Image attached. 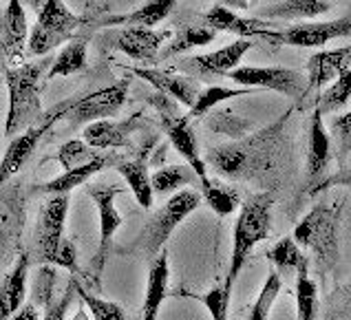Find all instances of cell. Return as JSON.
Instances as JSON below:
<instances>
[{"label":"cell","instance_id":"cell-29","mask_svg":"<svg viewBox=\"0 0 351 320\" xmlns=\"http://www.w3.org/2000/svg\"><path fill=\"white\" fill-rule=\"evenodd\" d=\"M217 38V32L213 27H208L206 23H199V25H184L182 29H177V32L170 36V42L166 49L159 51V60H170L179 53H188L193 51V49H199V47H206L210 45L213 40Z\"/></svg>","mask_w":351,"mask_h":320},{"label":"cell","instance_id":"cell-32","mask_svg":"<svg viewBox=\"0 0 351 320\" xmlns=\"http://www.w3.org/2000/svg\"><path fill=\"white\" fill-rule=\"evenodd\" d=\"M265 258L274 265L278 274H296L300 265L309 263V256L303 254L300 245L294 241V236H283L276 245H272L265 252Z\"/></svg>","mask_w":351,"mask_h":320},{"label":"cell","instance_id":"cell-1","mask_svg":"<svg viewBox=\"0 0 351 320\" xmlns=\"http://www.w3.org/2000/svg\"><path fill=\"white\" fill-rule=\"evenodd\" d=\"M294 108H289L272 124L261 128L258 133L237 139L223 146L210 148L206 153V166H210L219 177L230 182H256L274 168L276 155L283 146L285 124Z\"/></svg>","mask_w":351,"mask_h":320},{"label":"cell","instance_id":"cell-50","mask_svg":"<svg viewBox=\"0 0 351 320\" xmlns=\"http://www.w3.org/2000/svg\"><path fill=\"white\" fill-rule=\"evenodd\" d=\"M0 14H3V7H0Z\"/></svg>","mask_w":351,"mask_h":320},{"label":"cell","instance_id":"cell-49","mask_svg":"<svg viewBox=\"0 0 351 320\" xmlns=\"http://www.w3.org/2000/svg\"><path fill=\"white\" fill-rule=\"evenodd\" d=\"M128 3H135V0H128Z\"/></svg>","mask_w":351,"mask_h":320},{"label":"cell","instance_id":"cell-45","mask_svg":"<svg viewBox=\"0 0 351 320\" xmlns=\"http://www.w3.org/2000/svg\"><path fill=\"white\" fill-rule=\"evenodd\" d=\"M336 186H347V188H351V166L349 168H343V170H338L336 175H332V177H325L323 182H320L312 193L309 195H318V193H325V190H329V188H336Z\"/></svg>","mask_w":351,"mask_h":320},{"label":"cell","instance_id":"cell-2","mask_svg":"<svg viewBox=\"0 0 351 320\" xmlns=\"http://www.w3.org/2000/svg\"><path fill=\"white\" fill-rule=\"evenodd\" d=\"M53 64V56H43L34 62H20L3 71L9 91V111L5 119V135L14 137L23 128L32 126L45 115L43 111V82L47 71Z\"/></svg>","mask_w":351,"mask_h":320},{"label":"cell","instance_id":"cell-35","mask_svg":"<svg viewBox=\"0 0 351 320\" xmlns=\"http://www.w3.org/2000/svg\"><path fill=\"white\" fill-rule=\"evenodd\" d=\"M254 93L252 88H245V86H239V88H228V86H208L204 91H199L197 102L190 106L188 117L190 119H197V117H204L208 115L217 104L226 102V99H232V97H241V95H250Z\"/></svg>","mask_w":351,"mask_h":320},{"label":"cell","instance_id":"cell-36","mask_svg":"<svg viewBox=\"0 0 351 320\" xmlns=\"http://www.w3.org/2000/svg\"><path fill=\"white\" fill-rule=\"evenodd\" d=\"M204 199H206L208 208L221 219L234 214L241 208V197H239L237 190L232 186L217 184V182H213V179H210V184L204 188Z\"/></svg>","mask_w":351,"mask_h":320},{"label":"cell","instance_id":"cell-26","mask_svg":"<svg viewBox=\"0 0 351 320\" xmlns=\"http://www.w3.org/2000/svg\"><path fill=\"white\" fill-rule=\"evenodd\" d=\"M148 148L144 146L142 153L137 157H133V159L122 157L115 164V170L122 175V179L130 188V193L135 195V201L144 210L153 208V199H155L153 184H150V170H148Z\"/></svg>","mask_w":351,"mask_h":320},{"label":"cell","instance_id":"cell-19","mask_svg":"<svg viewBox=\"0 0 351 320\" xmlns=\"http://www.w3.org/2000/svg\"><path fill=\"white\" fill-rule=\"evenodd\" d=\"M332 157H334L332 139H329V133L325 131L323 113H320V108H314L312 119H309V146H307V166H305L307 193H312L325 179Z\"/></svg>","mask_w":351,"mask_h":320},{"label":"cell","instance_id":"cell-14","mask_svg":"<svg viewBox=\"0 0 351 320\" xmlns=\"http://www.w3.org/2000/svg\"><path fill=\"white\" fill-rule=\"evenodd\" d=\"M29 42L27 14L23 0H7L5 12L0 14V71L20 64Z\"/></svg>","mask_w":351,"mask_h":320},{"label":"cell","instance_id":"cell-40","mask_svg":"<svg viewBox=\"0 0 351 320\" xmlns=\"http://www.w3.org/2000/svg\"><path fill=\"white\" fill-rule=\"evenodd\" d=\"M325 320H351V278L327 294Z\"/></svg>","mask_w":351,"mask_h":320},{"label":"cell","instance_id":"cell-39","mask_svg":"<svg viewBox=\"0 0 351 320\" xmlns=\"http://www.w3.org/2000/svg\"><path fill=\"white\" fill-rule=\"evenodd\" d=\"M75 292L80 296V303H84L88 314L93 320H126L124 307H119L113 301H104L93 292H86V289L75 281Z\"/></svg>","mask_w":351,"mask_h":320},{"label":"cell","instance_id":"cell-33","mask_svg":"<svg viewBox=\"0 0 351 320\" xmlns=\"http://www.w3.org/2000/svg\"><path fill=\"white\" fill-rule=\"evenodd\" d=\"M296 320H316L318 316V285L309 276V263L300 265L296 272Z\"/></svg>","mask_w":351,"mask_h":320},{"label":"cell","instance_id":"cell-6","mask_svg":"<svg viewBox=\"0 0 351 320\" xmlns=\"http://www.w3.org/2000/svg\"><path fill=\"white\" fill-rule=\"evenodd\" d=\"M204 195L197 190L184 188L175 193L168 201L157 210V212L148 219V223L142 227L137 241L133 243V249L142 252L144 256L155 258L166 247L168 238L173 236L175 230L182 225L186 219L202 206Z\"/></svg>","mask_w":351,"mask_h":320},{"label":"cell","instance_id":"cell-7","mask_svg":"<svg viewBox=\"0 0 351 320\" xmlns=\"http://www.w3.org/2000/svg\"><path fill=\"white\" fill-rule=\"evenodd\" d=\"M146 102L150 104L157 111L159 115V124H162L164 133L168 137V142L173 144L175 151L182 155L188 166L195 170L199 182H202V188H206L210 184V177H208V166L204 162V157L199 155V142H197V135H195V128H193V119L188 115L179 113V102L173 97H168L164 93H153L148 95Z\"/></svg>","mask_w":351,"mask_h":320},{"label":"cell","instance_id":"cell-17","mask_svg":"<svg viewBox=\"0 0 351 320\" xmlns=\"http://www.w3.org/2000/svg\"><path fill=\"white\" fill-rule=\"evenodd\" d=\"M204 23L208 27H213L215 32H223V34H232L239 38H263L269 42L276 45L278 38V29L272 27V20H263V18H245L232 9H228L223 5H215L213 9H208L204 16Z\"/></svg>","mask_w":351,"mask_h":320},{"label":"cell","instance_id":"cell-22","mask_svg":"<svg viewBox=\"0 0 351 320\" xmlns=\"http://www.w3.org/2000/svg\"><path fill=\"white\" fill-rule=\"evenodd\" d=\"M351 69V45L340 49H323L316 51L307 62V93L323 91V88L336 79L343 71Z\"/></svg>","mask_w":351,"mask_h":320},{"label":"cell","instance_id":"cell-9","mask_svg":"<svg viewBox=\"0 0 351 320\" xmlns=\"http://www.w3.org/2000/svg\"><path fill=\"white\" fill-rule=\"evenodd\" d=\"M117 195H122V190L117 186H93L88 188V197L93 199V204L97 208V214H99V243H97V252L93 254L91 263V287L99 289L102 285V276H104V267L108 256H111V249H113V238L115 232L122 225V214L119 210L115 208V199Z\"/></svg>","mask_w":351,"mask_h":320},{"label":"cell","instance_id":"cell-47","mask_svg":"<svg viewBox=\"0 0 351 320\" xmlns=\"http://www.w3.org/2000/svg\"><path fill=\"white\" fill-rule=\"evenodd\" d=\"M219 5L232 9V12H245L250 9V0H219Z\"/></svg>","mask_w":351,"mask_h":320},{"label":"cell","instance_id":"cell-48","mask_svg":"<svg viewBox=\"0 0 351 320\" xmlns=\"http://www.w3.org/2000/svg\"><path fill=\"white\" fill-rule=\"evenodd\" d=\"M73 320H93V318H91V314H88V309H86V305H84V303H80V309L75 312Z\"/></svg>","mask_w":351,"mask_h":320},{"label":"cell","instance_id":"cell-5","mask_svg":"<svg viewBox=\"0 0 351 320\" xmlns=\"http://www.w3.org/2000/svg\"><path fill=\"white\" fill-rule=\"evenodd\" d=\"M88 20L91 16L71 12L64 0H43V5L38 7L36 25L29 32L27 53L34 58L49 56L60 45H66L80 27L88 25Z\"/></svg>","mask_w":351,"mask_h":320},{"label":"cell","instance_id":"cell-37","mask_svg":"<svg viewBox=\"0 0 351 320\" xmlns=\"http://www.w3.org/2000/svg\"><path fill=\"white\" fill-rule=\"evenodd\" d=\"M106 153L108 151H99V148L88 146L84 139H69V142H64L60 146V151L56 153V162L62 166V170H71V168L93 162V159L104 157Z\"/></svg>","mask_w":351,"mask_h":320},{"label":"cell","instance_id":"cell-28","mask_svg":"<svg viewBox=\"0 0 351 320\" xmlns=\"http://www.w3.org/2000/svg\"><path fill=\"white\" fill-rule=\"evenodd\" d=\"M334 9V0H272L256 9L263 20H314Z\"/></svg>","mask_w":351,"mask_h":320},{"label":"cell","instance_id":"cell-18","mask_svg":"<svg viewBox=\"0 0 351 320\" xmlns=\"http://www.w3.org/2000/svg\"><path fill=\"white\" fill-rule=\"evenodd\" d=\"M170 36H173L170 29L155 32V29L148 27H122L115 34L113 49L137 60V62H153L162 51V45L170 40Z\"/></svg>","mask_w":351,"mask_h":320},{"label":"cell","instance_id":"cell-13","mask_svg":"<svg viewBox=\"0 0 351 320\" xmlns=\"http://www.w3.org/2000/svg\"><path fill=\"white\" fill-rule=\"evenodd\" d=\"M69 204H71L69 195H49L47 204L43 206V212L38 214L36 249H38V261L43 265L51 263V256L56 254L58 245L64 241Z\"/></svg>","mask_w":351,"mask_h":320},{"label":"cell","instance_id":"cell-3","mask_svg":"<svg viewBox=\"0 0 351 320\" xmlns=\"http://www.w3.org/2000/svg\"><path fill=\"white\" fill-rule=\"evenodd\" d=\"M272 193H254L239 208V217L232 230V252H230V265L223 281V294L228 301H232L234 283L241 269L245 267L254 245L265 241L269 232H272Z\"/></svg>","mask_w":351,"mask_h":320},{"label":"cell","instance_id":"cell-41","mask_svg":"<svg viewBox=\"0 0 351 320\" xmlns=\"http://www.w3.org/2000/svg\"><path fill=\"white\" fill-rule=\"evenodd\" d=\"M179 296H188L195 298V301L204 303V307L210 312L213 320H228V309H230V301L223 294V285L213 287L206 294H188V292H179Z\"/></svg>","mask_w":351,"mask_h":320},{"label":"cell","instance_id":"cell-44","mask_svg":"<svg viewBox=\"0 0 351 320\" xmlns=\"http://www.w3.org/2000/svg\"><path fill=\"white\" fill-rule=\"evenodd\" d=\"M51 267H62L69 274L75 276L80 274V263H77V245L73 238L64 236V241L58 245L56 254L51 256Z\"/></svg>","mask_w":351,"mask_h":320},{"label":"cell","instance_id":"cell-27","mask_svg":"<svg viewBox=\"0 0 351 320\" xmlns=\"http://www.w3.org/2000/svg\"><path fill=\"white\" fill-rule=\"evenodd\" d=\"M175 5H177V0H148L146 5L133 9V12L99 18L95 23V27L97 29H104V27H148V29H155L162 20H166L170 16Z\"/></svg>","mask_w":351,"mask_h":320},{"label":"cell","instance_id":"cell-8","mask_svg":"<svg viewBox=\"0 0 351 320\" xmlns=\"http://www.w3.org/2000/svg\"><path fill=\"white\" fill-rule=\"evenodd\" d=\"M71 102H73V97L60 102L58 106L51 108V111L40 117L38 122H34L32 126H27L25 131H20L18 135L12 137V144L7 146L3 159H0V184L14 179L20 170L25 168V164L29 162V157L36 153L38 144L43 142V137L51 131L58 122H62V119H64Z\"/></svg>","mask_w":351,"mask_h":320},{"label":"cell","instance_id":"cell-46","mask_svg":"<svg viewBox=\"0 0 351 320\" xmlns=\"http://www.w3.org/2000/svg\"><path fill=\"white\" fill-rule=\"evenodd\" d=\"M9 320H40V309L36 303H25Z\"/></svg>","mask_w":351,"mask_h":320},{"label":"cell","instance_id":"cell-34","mask_svg":"<svg viewBox=\"0 0 351 320\" xmlns=\"http://www.w3.org/2000/svg\"><path fill=\"white\" fill-rule=\"evenodd\" d=\"M351 99V69L340 73L336 79H332L323 91H320L316 99V108H320V113H336L340 111Z\"/></svg>","mask_w":351,"mask_h":320},{"label":"cell","instance_id":"cell-38","mask_svg":"<svg viewBox=\"0 0 351 320\" xmlns=\"http://www.w3.org/2000/svg\"><path fill=\"white\" fill-rule=\"evenodd\" d=\"M280 289H283V278H280L276 269H272V272L267 274L263 287H261L256 301L252 303V307H250L247 320H267L269 312H272V307L280 294Z\"/></svg>","mask_w":351,"mask_h":320},{"label":"cell","instance_id":"cell-20","mask_svg":"<svg viewBox=\"0 0 351 320\" xmlns=\"http://www.w3.org/2000/svg\"><path fill=\"white\" fill-rule=\"evenodd\" d=\"M128 73H135L137 77L146 79L155 91L177 99L179 104H184L188 108L193 106L199 97V84H197V79L190 75H179L173 71H166V69H153V66H135V69H128Z\"/></svg>","mask_w":351,"mask_h":320},{"label":"cell","instance_id":"cell-11","mask_svg":"<svg viewBox=\"0 0 351 320\" xmlns=\"http://www.w3.org/2000/svg\"><path fill=\"white\" fill-rule=\"evenodd\" d=\"M226 77L245 88H267L303 102L307 93V75L287 66H237Z\"/></svg>","mask_w":351,"mask_h":320},{"label":"cell","instance_id":"cell-31","mask_svg":"<svg viewBox=\"0 0 351 320\" xmlns=\"http://www.w3.org/2000/svg\"><path fill=\"white\" fill-rule=\"evenodd\" d=\"M197 179H199L197 173L188 164H173V166L157 168L150 175V184H153V193L157 197H168L184 190L190 184H195Z\"/></svg>","mask_w":351,"mask_h":320},{"label":"cell","instance_id":"cell-25","mask_svg":"<svg viewBox=\"0 0 351 320\" xmlns=\"http://www.w3.org/2000/svg\"><path fill=\"white\" fill-rule=\"evenodd\" d=\"M119 159H122V157L115 155V153H106L104 157L93 159V162H88V164H82V166L71 168V170H64L62 175H58L53 179H49L47 184L38 186V190L43 195H69L71 190L91 182L99 170H104L108 166H115Z\"/></svg>","mask_w":351,"mask_h":320},{"label":"cell","instance_id":"cell-30","mask_svg":"<svg viewBox=\"0 0 351 320\" xmlns=\"http://www.w3.org/2000/svg\"><path fill=\"white\" fill-rule=\"evenodd\" d=\"M86 47H88V38L75 34L62 47V51L53 58V64L49 66V71H47V79L69 77L73 73L84 71L86 69Z\"/></svg>","mask_w":351,"mask_h":320},{"label":"cell","instance_id":"cell-42","mask_svg":"<svg viewBox=\"0 0 351 320\" xmlns=\"http://www.w3.org/2000/svg\"><path fill=\"white\" fill-rule=\"evenodd\" d=\"M332 131L336 139V159L343 164L351 153V111L340 113L332 119Z\"/></svg>","mask_w":351,"mask_h":320},{"label":"cell","instance_id":"cell-51","mask_svg":"<svg viewBox=\"0 0 351 320\" xmlns=\"http://www.w3.org/2000/svg\"><path fill=\"white\" fill-rule=\"evenodd\" d=\"M256 3H258V0H256Z\"/></svg>","mask_w":351,"mask_h":320},{"label":"cell","instance_id":"cell-4","mask_svg":"<svg viewBox=\"0 0 351 320\" xmlns=\"http://www.w3.org/2000/svg\"><path fill=\"white\" fill-rule=\"evenodd\" d=\"M338 221L340 204H316L294 227V241L312 252L320 276H327L338 263Z\"/></svg>","mask_w":351,"mask_h":320},{"label":"cell","instance_id":"cell-12","mask_svg":"<svg viewBox=\"0 0 351 320\" xmlns=\"http://www.w3.org/2000/svg\"><path fill=\"white\" fill-rule=\"evenodd\" d=\"M128 86H130V79L122 77L111 86L99 88V91H93L82 97H73V102L64 115V122L71 128H77V126L97 122V119L115 117L122 111V106L128 99Z\"/></svg>","mask_w":351,"mask_h":320},{"label":"cell","instance_id":"cell-21","mask_svg":"<svg viewBox=\"0 0 351 320\" xmlns=\"http://www.w3.org/2000/svg\"><path fill=\"white\" fill-rule=\"evenodd\" d=\"M139 124H142V111L130 115L128 119L115 122V119H97L84 126L82 139L93 148L99 151H115V148H124L130 144V135H133Z\"/></svg>","mask_w":351,"mask_h":320},{"label":"cell","instance_id":"cell-15","mask_svg":"<svg viewBox=\"0 0 351 320\" xmlns=\"http://www.w3.org/2000/svg\"><path fill=\"white\" fill-rule=\"evenodd\" d=\"M338 38H351V14L336 20H320V23H298L278 32L276 45L318 49Z\"/></svg>","mask_w":351,"mask_h":320},{"label":"cell","instance_id":"cell-24","mask_svg":"<svg viewBox=\"0 0 351 320\" xmlns=\"http://www.w3.org/2000/svg\"><path fill=\"white\" fill-rule=\"evenodd\" d=\"M29 261L32 256L27 252H20L16 263L5 276L0 285V320H9L20 307L25 305L27 298V281H29Z\"/></svg>","mask_w":351,"mask_h":320},{"label":"cell","instance_id":"cell-23","mask_svg":"<svg viewBox=\"0 0 351 320\" xmlns=\"http://www.w3.org/2000/svg\"><path fill=\"white\" fill-rule=\"evenodd\" d=\"M168 283H170V261H168V249L164 247L148 267L146 278V294L142 305V320H157L159 309L168 298Z\"/></svg>","mask_w":351,"mask_h":320},{"label":"cell","instance_id":"cell-43","mask_svg":"<svg viewBox=\"0 0 351 320\" xmlns=\"http://www.w3.org/2000/svg\"><path fill=\"white\" fill-rule=\"evenodd\" d=\"M75 276H71V281H69L64 294L58 298V301H53L51 296H49L47 292V303H45V316L43 320H66V312L69 307H71L73 298H75Z\"/></svg>","mask_w":351,"mask_h":320},{"label":"cell","instance_id":"cell-10","mask_svg":"<svg viewBox=\"0 0 351 320\" xmlns=\"http://www.w3.org/2000/svg\"><path fill=\"white\" fill-rule=\"evenodd\" d=\"M27 221V195L20 179L0 184V269H3L16 249L20 247Z\"/></svg>","mask_w":351,"mask_h":320},{"label":"cell","instance_id":"cell-16","mask_svg":"<svg viewBox=\"0 0 351 320\" xmlns=\"http://www.w3.org/2000/svg\"><path fill=\"white\" fill-rule=\"evenodd\" d=\"M252 49V40L239 38L234 42H230L223 49H217L213 53L193 56L186 60H179L177 69L188 73L190 77H210V75H228L232 69L241 64L243 56Z\"/></svg>","mask_w":351,"mask_h":320}]
</instances>
